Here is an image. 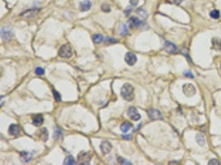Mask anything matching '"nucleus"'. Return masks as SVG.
I'll return each mask as SVG.
<instances>
[{
	"mask_svg": "<svg viewBox=\"0 0 221 165\" xmlns=\"http://www.w3.org/2000/svg\"><path fill=\"white\" fill-rule=\"evenodd\" d=\"M133 87L130 84H124L121 88V96L124 100L127 102L133 101L134 98V93H133Z\"/></svg>",
	"mask_w": 221,
	"mask_h": 165,
	"instance_id": "obj_1",
	"label": "nucleus"
},
{
	"mask_svg": "<svg viewBox=\"0 0 221 165\" xmlns=\"http://www.w3.org/2000/svg\"><path fill=\"white\" fill-rule=\"evenodd\" d=\"M59 56L61 58H65V59H70L73 54L72 48L69 44H65L61 46L59 52H58Z\"/></svg>",
	"mask_w": 221,
	"mask_h": 165,
	"instance_id": "obj_2",
	"label": "nucleus"
},
{
	"mask_svg": "<svg viewBox=\"0 0 221 165\" xmlns=\"http://www.w3.org/2000/svg\"><path fill=\"white\" fill-rule=\"evenodd\" d=\"M1 36L4 41H9L13 37V31L11 27H3L1 29Z\"/></svg>",
	"mask_w": 221,
	"mask_h": 165,
	"instance_id": "obj_3",
	"label": "nucleus"
},
{
	"mask_svg": "<svg viewBox=\"0 0 221 165\" xmlns=\"http://www.w3.org/2000/svg\"><path fill=\"white\" fill-rule=\"evenodd\" d=\"M78 163L82 165H86V164H90L91 160V154L88 152H85V151H81L80 152V153L78 154Z\"/></svg>",
	"mask_w": 221,
	"mask_h": 165,
	"instance_id": "obj_4",
	"label": "nucleus"
},
{
	"mask_svg": "<svg viewBox=\"0 0 221 165\" xmlns=\"http://www.w3.org/2000/svg\"><path fill=\"white\" fill-rule=\"evenodd\" d=\"M148 114L150 118V120H162L163 117L161 113V111L158 109H155V108H151L149 109L148 111Z\"/></svg>",
	"mask_w": 221,
	"mask_h": 165,
	"instance_id": "obj_5",
	"label": "nucleus"
},
{
	"mask_svg": "<svg viewBox=\"0 0 221 165\" xmlns=\"http://www.w3.org/2000/svg\"><path fill=\"white\" fill-rule=\"evenodd\" d=\"M183 93L186 97H192L194 96L196 93V89L193 84H185L183 85Z\"/></svg>",
	"mask_w": 221,
	"mask_h": 165,
	"instance_id": "obj_6",
	"label": "nucleus"
},
{
	"mask_svg": "<svg viewBox=\"0 0 221 165\" xmlns=\"http://www.w3.org/2000/svg\"><path fill=\"white\" fill-rule=\"evenodd\" d=\"M127 116L130 117L131 120H135V121L141 119V115L138 112V110L136 108L133 107H132L127 110Z\"/></svg>",
	"mask_w": 221,
	"mask_h": 165,
	"instance_id": "obj_7",
	"label": "nucleus"
},
{
	"mask_svg": "<svg viewBox=\"0 0 221 165\" xmlns=\"http://www.w3.org/2000/svg\"><path fill=\"white\" fill-rule=\"evenodd\" d=\"M125 62L129 66L134 65L137 62V56L136 54H133L132 52H127V54H125Z\"/></svg>",
	"mask_w": 221,
	"mask_h": 165,
	"instance_id": "obj_8",
	"label": "nucleus"
},
{
	"mask_svg": "<svg viewBox=\"0 0 221 165\" xmlns=\"http://www.w3.org/2000/svg\"><path fill=\"white\" fill-rule=\"evenodd\" d=\"M164 49L169 54H176L177 53V48L172 42L166 41L164 45Z\"/></svg>",
	"mask_w": 221,
	"mask_h": 165,
	"instance_id": "obj_9",
	"label": "nucleus"
},
{
	"mask_svg": "<svg viewBox=\"0 0 221 165\" xmlns=\"http://www.w3.org/2000/svg\"><path fill=\"white\" fill-rule=\"evenodd\" d=\"M100 150L104 154H108L112 150V144L109 141H103L100 144Z\"/></svg>",
	"mask_w": 221,
	"mask_h": 165,
	"instance_id": "obj_10",
	"label": "nucleus"
},
{
	"mask_svg": "<svg viewBox=\"0 0 221 165\" xmlns=\"http://www.w3.org/2000/svg\"><path fill=\"white\" fill-rule=\"evenodd\" d=\"M143 22L140 21L139 19L135 17H132L128 20V26L130 28H135V27H139Z\"/></svg>",
	"mask_w": 221,
	"mask_h": 165,
	"instance_id": "obj_11",
	"label": "nucleus"
},
{
	"mask_svg": "<svg viewBox=\"0 0 221 165\" xmlns=\"http://www.w3.org/2000/svg\"><path fill=\"white\" fill-rule=\"evenodd\" d=\"M91 6H92V3L90 0H84L80 3V10L81 12H87L89 11L90 9L91 8Z\"/></svg>",
	"mask_w": 221,
	"mask_h": 165,
	"instance_id": "obj_12",
	"label": "nucleus"
},
{
	"mask_svg": "<svg viewBox=\"0 0 221 165\" xmlns=\"http://www.w3.org/2000/svg\"><path fill=\"white\" fill-rule=\"evenodd\" d=\"M37 136H38V138L40 140H42V141L46 142V141H47L48 140V130L46 128H42V129H40L38 131H37Z\"/></svg>",
	"mask_w": 221,
	"mask_h": 165,
	"instance_id": "obj_13",
	"label": "nucleus"
},
{
	"mask_svg": "<svg viewBox=\"0 0 221 165\" xmlns=\"http://www.w3.org/2000/svg\"><path fill=\"white\" fill-rule=\"evenodd\" d=\"M44 122V118H43L42 115L36 114L34 115L32 117V124L35 126H42Z\"/></svg>",
	"mask_w": 221,
	"mask_h": 165,
	"instance_id": "obj_14",
	"label": "nucleus"
},
{
	"mask_svg": "<svg viewBox=\"0 0 221 165\" xmlns=\"http://www.w3.org/2000/svg\"><path fill=\"white\" fill-rule=\"evenodd\" d=\"M20 131H21L20 127L18 125H16V124H12L11 126H9L8 133L11 135H14V136L18 135L20 134Z\"/></svg>",
	"mask_w": 221,
	"mask_h": 165,
	"instance_id": "obj_15",
	"label": "nucleus"
},
{
	"mask_svg": "<svg viewBox=\"0 0 221 165\" xmlns=\"http://www.w3.org/2000/svg\"><path fill=\"white\" fill-rule=\"evenodd\" d=\"M32 158V154L27 151H22L20 153V159L23 163H27L30 161Z\"/></svg>",
	"mask_w": 221,
	"mask_h": 165,
	"instance_id": "obj_16",
	"label": "nucleus"
},
{
	"mask_svg": "<svg viewBox=\"0 0 221 165\" xmlns=\"http://www.w3.org/2000/svg\"><path fill=\"white\" fill-rule=\"evenodd\" d=\"M38 12V9H29V10H27V11H25L23 13H22L21 16L22 17H24L26 18H33L34 16L36 15V12Z\"/></svg>",
	"mask_w": 221,
	"mask_h": 165,
	"instance_id": "obj_17",
	"label": "nucleus"
},
{
	"mask_svg": "<svg viewBox=\"0 0 221 165\" xmlns=\"http://www.w3.org/2000/svg\"><path fill=\"white\" fill-rule=\"evenodd\" d=\"M212 47L216 51L221 50V39L218 37H215L212 39Z\"/></svg>",
	"mask_w": 221,
	"mask_h": 165,
	"instance_id": "obj_18",
	"label": "nucleus"
},
{
	"mask_svg": "<svg viewBox=\"0 0 221 165\" xmlns=\"http://www.w3.org/2000/svg\"><path fill=\"white\" fill-rule=\"evenodd\" d=\"M195 139H196V141L197 143H198V144L200 145V146H204V145L206 144V138H205V136H204L202 134H198V135H196Z\"/></svg>",
	"mask_w": 221,
	"mask_h": 165,
	"instance_id": "obj_19",
	"label": "nucleus"
},
{
	"mask_svg": "<svg viewBox=\"0 0 221 165\" xmlns=\"http://www.w3.org/2000/svg\"><path fill=\"white\" fill-rule=\"evenodd\" d=\"M132 128V125L129 122H124L120 126V130L124 133H127V131H129Z\"/></svg>",
	"mask_w": 221,
	"mask_h": 165,
	"instance_id": "obj_20",
	"label": "nucleus"
},
{
	"mask_svg": "<svg viewBox=\"0 0 221 165\" xmlns=\"http://www.w3.org/2000/svg\"><path fill=\"white\" fill-rule=\"evenodd\" d=\"M104 41V36L100 34H96L93 36V41H94V44H100L102 43Z\"/></svg>",
	"mask_w": 221,
	"mask_h": 165,
	"instance_id": "obj_21",
	"label": "nucleus"
},
{
	"mask_svg": "<svg viewBox=\"0 0 221 165\" xmlns=\"http://www.w3.org/2000/svg\"><path fill=\"white\" fill-rule=\"evenodd\" d=\"M127 25L126 24H122L121 26H120V27H119V31H118V33H119V35L120 36H126L127 34Z\"/></svg>",
	"mask_w": 221,
	"mask_h": 165,
	"instance_id": "obj_22",
	"label": "nucleus"
},
{
	"mask_svg": "<svg viewBox=\"0 0 221 165\" xmlns=\"http://www.w3.org/2000/svg\"><path fill=\"white\" fill-rule=\"evenodd\" d=\"M64 164L66 165H74L76 164V160L72 156L66 157L64 160Z\"/></svg>",
	"mask_w": 221,
	"mask_h": 165,
	"instance_id": "obj_23",
	"label": "nucleus"
},
{
	"mask_svg": "<svg viewBox=\"0 0 221 165\" xmlns=\"http://www.w3.org/2000/svg\"><path fill=\"white\" fill-rule=\"evenodd\" d=\"M62 138V131L59 128H56L54 131V139L56 140H59L60 139Z\"/></svg>",
	"mask_w": 221,
	"mask_h": 165,
	"instance_id": "obj_24",
	"label": "nucleus"
},
{
	"mask_svg": "<svg viewBox=\"0 0 221 165\" xmlns=\"http://www.w3.org/2000/svg\"><path fill=\"white\" fill-rule=\"evenodd\" d=\"M136 13L138 15H139V17H141V18H146L148 17V12H147V11L142 8L138 9L136 11Z\"/></svg>",
	"mask_w": 221,
	"mask_h": 165,
	"instance_id": "obj_25",
	"label": "nucleus"
},
{
	"mask_svg": "<svg viewBox=\"0 0 221 165\" xmlns=\"http://www.w3.org/2000/svg\"><path fill=\"white\" fill-rule=\"evenodd\" d=\"M219 15H220V13H219V11L217 10V9H215V10H212L210 13H209V16H210V18H214V19H218L219 18Z\"/></svg>",
	"mask_w": 221,
	"mask_h": 165,
	"instance_id": "obj_26",
	"label": "nucleus"
},
{
	"mask_svg": "<svg viewBox=\"0 0 221 165\" xmlns=\"http://www.w3.org/2000/svg\"><path fill=\"white\" fill-rule=\"evenodd\" d=\"M52 93H53V95H54L55 100H56V102H61V94L58 93L56 90H55V89H53V90H52Z\"/></svg>",
	"mask_w": 221,
	"mask_h": 165,
	"instance_id": "obj_27",
	"label": "nucleus"
},
{
	"mask_svg": "<svg viewBox=\"0 0 221 165\" xmlns=\"http://www.w3.org/2000/svg\"><path fill=\"white\" fill-rule=\"evenodd\" d=\"M101 9H102L103 12H110V6H109L108 3H103L102 6H101Z\"/></svg>",
	"mask_w": 221,
	"mask_h": 165,
	"instance_id": "obj_28",
	"label": "nucleus"
},
{
	"mask_svg": "<svg viewBox=\"0 0 221 165\" xmlns=\"http://www.w3.org/2000/svg\"><path fill=\"white\" fill-rule=\"evenodd\" d=\"M118 162L120 164H128V165L132 164V163H130L129 161H127L126 159H124V158H122V157L118 158Z\"/></svg>",
	"mask_w": 221,
	"mask_h": 165,
	"instance_id": "obj_29",
	"label": "nucleus"
},
{
	"mask_svg": "<svg viewBox=\"0 0 221 165\" xmlns=\"http://www.w3.org/2000/svg\"><path fill=\"white\" fill-rule=\"evenodd\" d=\"M35 74H36V75L42 76V75H43L45 74V70H44V69H42V68L38 67V68H36V70H35Z\"/></svg>",
	"mask_w": 221,
	"mask_h": 165,
	"instance_id": "obj_30",
	"label": "nucleus"
},
{
	"mask_svg": "<svg viewBox=\"0 0 221 165\" xmlns=\"http://www.w3.org/2000/svg\"><path fill=\"white\" fill-rule=\"evenodd\" d=\"M209 165H219L220 164V163L219 162L217 159H210L209 161Z\"/></svg>",
	"mask_w": 221,
	"mask_h": 165,
	"instance_id": "obj_31",
	"label": "nucleus"
},
{
	"mask_svg": "<svg viewBox=\"0 0 221 165\" xmlns=\"http://www.w3.org/2000/svg\"><path fill=\"white\" fill-rule=\"evenodd\" d=\"M133 8H132V7H128V8H127L125 9V11H124L125 14H126L127 16L129 15V14H130V12H132V10H133Z\"/></svg>",
	"mask_w": 221,
	"mask_h": 165,
	"instance_id": "obj_32",
	"label": "nucleus"
},
{
	"mask_svg": "<svg viewBox=\"0 0 221 165\" xmlns=\"http://www.w3.org/2000/svg\"><path fill=\"white\" fill-rule=\"evenodd\" d=\"M184 75H185V76H187V77H189V78H194V75L192 74L191 73V71H189V70L185 71V72L184 73Z\"/></svg>",
	"mask_w": 221,
	"mask_h": 165,
	"instance_id": "obj_33",
	"label": "nucleus"
},
{
	"mask_svg": "<svg viewBox=\"0 0 221 165\" xmlns=\"http://www.w3.org/2000/svg\"><path fill=\"white\" fill-rule=\"evenodd\" d=\"M138 1H139V0H130V4L133 7L137 6V4L138 3Z\"/></svg>",
	"mask_w": 221,
	"mask_h": 165,
	"instance_id": "obj_34",
	"label": "nucleus"
},
{
	"mask_svg": "<svg viewBox=\"0 0 221 165\" xmlns=\"http://www.w3.org/2000/svg\"><path fill=\"white\" fill-rule=\"evenodd\" d=\"M122 138L125 139V140H131V139H132V135H122Z\"/></svg>",
	"mask_w": 221,
	"mask_h": 165,
	"instance_id": "obj_35",
	"label": "nucleus"
},
{
	"mask_svg": "<svg viewBox=\"0 0 221 165\" xmlns=\"http://www.w3.org/2000/svg\"><path fill=\"white\" fill-rule=\"evenodd\" d=\"M172 1H173V3H175V4H176V5H179V4H180V3H182V1H183V0H172Z\"/></svg>",
	"mask_w": 221,
	"mask_h": 165,
	"instance_id": "obj_36",
	"label": "nucleus"
},
{
	"mask_svg": "<svg viewBox=\"0 0 221 165\" xmlns=\"http://www.w3.org/2000/svg\"><path fill=\"white\" fill-rule=\"evenodd\" d=\"M220 69H221V64H220Z\"/></svg>",
	"mask_w": 221,
	"mask_h": 165,
	"instance_id": "obj_37",
	"label": "nucleus"
}]
</instances>
